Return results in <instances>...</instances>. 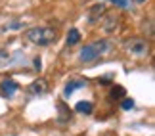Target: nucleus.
<instances>
[{
	"label": "nucleus",
	"mask_w": 155,
	"mask_h": 136,
	"mask_svg": "<svg viewBox=\"0 0 155 136\" xmlns=\"http://www.w3.org/2000/svg\"><path fill=\"white\" fill-rule=\"evenodd\" d=\"M25 37L29 42H33L37 46H48L58 38V33L54 27H33L25 33Z\"/></svg>",
	"instance_id": "f257e3e1"
},
{
	"label": "nucleus",
	"mask_w": 155,
	"mask_h": 136,
	"mask_svg": "<svg viewBox=\"0 0 155 136\" xmlns=\"http://www.w3.org/2000/svg\"><path fill=\"white\" fill-rule=\"evenodd\" d=\"M113 50V44L109 42V40H96V42H92V44H86L84 48L81 50V60L82 61H94L96 58H100L102 54H107V52H111Z\"/></svg>",
	"instance_id": "f03ea898"
},
{
	"label": "nucleus",
	"mask_w": 155,
	"mask_h": 136,
	"mask_svg": "<svg viewBox=\"0 0 155 136\" xmlns=\"http://www.w3.org/2000/svg\"><path fill=\"white\" fill-rule=\"evenodd\" d=\"M127 50H128V54L140 58V56H146L150 52V44H147L146 38H132L127 42Z\"/></svg>",
	"instance_id": "7ed1b4c3"
},
{
	"label": "nucleus",
	"mask_w": 155,
	"mask_h": 136,
	"mask_svg": "<svg viewBox=\"0 0 155 136\" xmlns=\"http://www.w3.org/2000/svg\"><path fill=\"white\" fill-rule=\"evenodd\" d=\"M105 12H107V6L104 2H100V4H94L90 10H88V23H98L102 17L105 15Z\"/></svg>",
	"instance_id": "20e7f679"
},
{
	"label": "nucleus",
	"mask_w": 155,
	"mask_h": 136,
	"mask_svg": "<svg viewBox=\"0 0 155 136\" xmlns=\"http://www.w3.org/2000/svg\"><path fill=\"white\" fill-rule=\"evenodd\" d=\"M119 25H121V17L115 15V14H111V15H105V19L102 23V27H104V31L105 33H115Z\"/></svg>",
	"instance_id": "39448f33"
},
{
	"label": "nucleus",
	"mask_w": 155,
	"mask_h": 136,
	"mask_svg": "<svg viewBox=\"0 0 155 136\" xmlns=\"http://www.w3.org/2000/svg\"><path fill=\"white\" fill-rule=\"evenodd\" d=\"M17 88H19V85H17L14 79H4V81H0V92H2L6 98L14 96Z\"/></svg>",
	"instance_id": "423d86ee"
},
{
	"label": "nucleus",
	"mask_w": 155,
	"mask_h": 136,
	"mask_svg": "<svg viewBox=\"0 0 155 136\" xmlns=\"http://www.w3.org/2000/svg\"><path fill=\"white\" fill-rule=\"evenodd\" d=\"M27 90H29V94H44V92H48V82L44 79H37L29 85Z\"/></svg>",
	"instance_id": "0eeeda50"
},
{
	"label": "nucleus",
	"mask_w": 155,
	"mask_h": 136,
	"mask_svg": "<svg viewBox=\"0 0 155 136\" xmlns=\"http://www.w3.org/2000/svg\"><path fill=\"white\" fill-rule=\"evenodd\" d=\"M82 86H86V81H82V79H77V81H71V82H67L65 85V90H63V94L65 96H71L77 88H82Z\"/></svg>",
	"instance_id": "6e6552de"
},
{
	"label": "nucleus",
	"mask_w": 155,
	"mask_h": 136,
	"mask_svg": "<svg viewBox=\"0 0 155 136\" xmlns=\"http://www.w3.org/2000/svg\"><path fill=\"white\" fill-rule=\"evenodd\" d=\"M58 109H59V117H58V121H59V123L69 121V119H71V115H73V113H71V109H69L63 102H58Z\"/></svg>",
	"instance_id": "1a4fd4ad"
},
{
	"label": "nucleus",
	"mask_w": 155,
	"mask_h": 136,
	"mask_svg": "<svg viewBox=\"0 0 155 136\" xmlns=\"http://www.w3.org/2000/svg\"><path fill=\"white\" fill-rule=\"evenodd\" d=\"M75 111H79V113H84V115H90L94 111V104L92 102H79L75 105Z\"/></svg>",
	"instance_id": "9d476101"
},
{
	"label": "nucleus",
	"mask_w": 155,
	"mask_h": 136,
	"mask_svg": "<svg viewBox=\"0 0 155 136\" xmlns=\"http://www.w3.org/2000/svg\"><path fill=\"white\" fill-rule=\"evenodd\" d=\"M81 40V33H79V29H71L69 31V35H67V44L69 46H73V44H77Z\"/></svg>",
	"instance_id": "9b49d317"
},
{
	"label": "nucleus",
	"mask_w": 155,
	"mask_h": 136,
	"mask_svg": "<svg viewBox=\"0 0 155 136\" xmlns=\"http://www.w3.org/2000/svg\"><path fill=\"white\" fill-rule=\"evenodd\" d=\"M115 96L127 98V96H124V88H123V86H115V88H113V98H115Z\"/></svg>",
	"instance_id": "f8f14e48"
},
{
	"label": "nucleus",
	"mask_w": 155,
	"mask_h": 136,
	"mask_svg": "<svg viewBox=\"0 0 155 136\" xmlns=\"http://www.w3.org/2000/svg\"><path fill=\"white\" fill-rule=\"evenodd\" d=\"M134 108V100L132 98H124L123 100V109H132Z\"/></svg>",
	"instance_id": "ddd939ff"
},
{
	"label": "nucleus",
	"mask_w": 155,
	"mask_h": 136,
	"mask_svg": "<svg viewBox=\"0 0 155 136\" xmlns=\"http://www.w3.org/2000/svg\"><path fill=\"white\" fill-rule=\"evenodd\" d=\"M35 69L40 71V58H37V60H35Z\"/></svg>",
	"instance_id": "4468645a"
},
{
	"label": "nucleus",
	"mask_w": 155,
	"mask_h": 136,
	"mask_svg": "<svg viewBox=\"0 0 155 136\" xmlns=\"http://www.w3.org/2000/svg\"><path fill=\"white\" fill-rule=\"evenodd\" d=\"M136 2H144V0H136Z\"/></svg>",
	"instance_id": "2eb2a0df"
}]
</instances>
